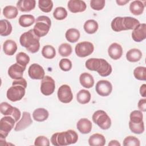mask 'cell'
Returning a JSON list of instances; mask_svg holds the SVG:
<instances>
[{
    "mask_svg": "<svg viewBox=\"0 0 146 146\" xmlns=\"http://www.w3.org/2000/svg\"><path fill=\"white\" fill-rule=\"evenodd\" d=\"M85 66L88 70L96 71L103 77L110 75L112 71L111 65L102 58H90L86 60Z\"/></svg>",
    "mask_w": 146,
    "mask_h": 146,
    "instance_id": "cell-1",
    "label": "cell"
},
{
    "mask_svg": "<svg viewBox=\"0 0 146 146\" xmlns=\"http://www.w3.org/2000/svg\"><path fill=\"white\" fill-rule=\"evenodd\" d=\"M78 135L72 129L66 131L56 132L51 137V142L53 145L64 146L75 144L78 141Z\"/></svg>",
    "mask_w": 146,
    "mask_h": 146,
    "instance_id": "cell-2",
    "label": "cell"
},
{
    "mask_svg": "<svg viewBox=\"0 0 146 146\" xmlns=\"http://www.w3.org/2000/svg\"><path fill=\"white\" fill-rule=\"evenodd\" d=\"M26 87L27 82L25 79L22 78L14 80L12 83V86L7 91V98L13 102L21 100L25 96Z\"/></svg>",
    "mask_w": 146,
    "mask_h": 146,
    "instance_id": "cell-3",
    "label": "cell"
},
{
    "mask_svg": "<svg viewBox=\"0 0 146 146\" xmlns=\"http://www.w3.org/2000/svg\"><path fill=\"white\" fill-rule=\"evenodd\" d=\"M40 38L34 33L33 29L23 33L19 38V42L22 46L31 53H35L40 48Z\"/></svg>",
    "mask_w": 146,
    "mask_h": 146,
    "instance_id": "cell-4",
    "label": "cell"
},
{
    "mask_svg": "<svg viewBox=\"0 0 146 146\" xmlns=\"http://www.w3.org/2000/svg\"><path fill=\"white\" fill-rule=\"evenodd\" d=\"M140 24V22L136 18L131 17H117L111 22L112 29L116 32L123 30H133Z\"/></svg>",
    "mask_w": 146,
    "mask_h": 146,
    "instance_id": "cell-5",
    "label": "cell"
},
{
    "mask_svg": "<svg viewBox=\"0 0 146 146\" xmlns=\"http://www.w3.org/2000/svg\"><path fill=\"white\" fill-rule=\"evenodd\" d=\"M51 25L50 18L45 15L39 16L35 20V24L33 29L35 34L39 38L47 34Z\"/></svg>",
    "mask_w": 146,
    "mask_h": 146,
    "instance_id": "cell-6",
    "label": "cell"
},
{
    "mask_svg": "<svg viewBox=\"0 0 146 146\" xmlns=\"http://www.w3.org/2000/svg\"><path fill=\"white\" fill-rule=\"evenodd\" d=\"M92 119L93 121L102 129H108L111 127V120L107 113L103 110L95 111Z\"/></svg>",
    "mask_w": 146,
    "mask_h": 146,
    "instance_id": "cell-7",
    "label": "cell"
},
{
    "mask_svg": "<svg viewBox=\"0 0 146 146\" xmlns=\"http://www.w3.org/2000/svg\"><path fill=\"white\" fill-rule=\"evenodd\" d=\"M15 120L10 116H5L0 120V139H5L14 128Z\"/></svg>",
    "mask_w": 146,
    "mask_h": 146,
    "instance_id": "cell-8",
    "label": "cell"
},
{
    "mask_svg": "<svg viewBox=\"0 0 146 146\" xmlns=\"http://www.w3.org/2000/svg\"><path fill=\"white\" fill-rule=\"evenodd\" d=\"M94 50V44L91 42L87 41L79 42L75 47V51L76 55L81 58H84L91 55Z\"/></svg>",
    "mask_w": 146,
    "mask_h": 146,
    "instance_id": "cell-9",
    "label": "cell"
},
{
    "mask_svg": "<svg viewBox=\"0 0 146 146\" xmlns=\"http://www.w3.org/2000/svg\"><path fill=\"white\" fill-rule=\"evenodd\" d=\"M0 111L5 116H10L18 121L21 117V111L16 107H13L7 102H2L0 104Z\"/></svg>",
    "mask_w": 146,
    "mask_h": 146,
    "instance_id": "cell-10",
    "label": "cell"
},
{
    "mask_svg": "<svg viewBox=\"0 0 146 146\" xmlns=\"http://www.w3.org/2000/svg\"><path fill=\"white\" fill-rule=\"evenodd\" d=\"M55 89V80L50 76L46 75L42 79L40 91L44 95L49 96L53 94Z\"/></svg>",
    "mask_w": 146,
    "mask_h": 146,
    "instance_id": "cell-11",
    "label": "cell"
},
{
    "mask_svg": "<svg viewBox=\"0 0 146 146\" xmlns=\"http://www.w3.org/2000/svg\"><path fill=\"white\" fill-rule=\"evenodd\" d=\"M58 98L63 103H70L73 99V94L70 87L67 84H63L58 88Z\"/></svg>",
    "mask_w": 146,
    "mask_h": 146,
    "instance_id": "cell-12",
    "label": "cell"
},
{
    "mask_svg": "<svg viewBox=\"0 0 146 146\" xmlns=\"http://www.w3.org/2000/svg\"><path fill=\"white\" fill-rule=\"evenodd\" d=\"M95 90L98 94L102 96H107L112 91L111 83L107 80H100L96 84Z\"/></svg>",
    "mask_w": 146,
    "mask_h": 146,
    "instance_id": "cell-13",
    "label": "cell"
},
{
    "mask_svg": "<svg viewBox=\"0 0 146 146\" xmlns=\"http://www.w3.org/2000/svg\"><path fill=\"white\" fill-rule=\"evenodd\" d=\"M29 76L33 79H43L44 77V70L43 67L37 63H33L30 66L28 70Z\"/></svg>",
    "mask_w": 146,
    "mask_h": 146,
    "instance_id": "cell-14",
    "label": "cell"
},
{
    "mask_svg": "<svg viewBox=\"0 0 146 146\" xmlns=\"http://www.w3.org/2000/svg\"><path fill=\"white\" fill-rule=\"evenodd\" d=\"M132 38L136 42H140L146 38V25L145 23L139 24L132 32Z\"/></svg>",
    "mask_w": 146,
    "mask_h": 146,
    "instance_id": "cell-15",
    "label": "cell"
},
{
    "mask_svg": "<svg viewBox=\"0 0 146 146\" xmlns=\"http://www.w3.org/2000/svg\"><path fill=\"white\" fill-rule=\"evenodd\" d=\"M26 67H23L17 63L12 64L8 69L9 76L13 79H19L22 78L23 72Z\"/></svg>",
    "mask_w": 146,
    "mask_h": 146,
    "instance_id": "cell-16",
    "label": "cell"
},
{
    "mask_svg": "<svg viewBox=\"0 0 146 146\" xmlns=\"http://www.w3.org/2000/svg\"><path fill=\"white\" fill-rule=\"evenodd\" d=\"M33 123L31 115L28 112H23L21 120L17 122L14 128L15 131H21L30 126Z\"/></svg>",
    "mask_w": 146,
    "mask_h": 146,
    "instance_id": "cell-17",
    "label": "cell"
},
{
    "mask_svg": "<svg viewBox=\"0 0 146 146\" xmlns=\"http://www.w3.org/2000/svg\"><path fill=\"white\" fill-rule=\"evenodd\" d=\"M67 7L71 13H77L84 11L87 8V5L83 1L70 0L68 2Z\"/></svg>",
    "mask_w": 146,
    "mask_h": 146,
    "instance_id": "cell-18",
    "label": "cell"
},
{
    "mask_svg": "<svg viewBox=\"0 0 146 146\" xmlns=\"http://www.w3.org/2000/svg\"><path fill=\"white\" fill-rule=\"evenodd\" d=\"M108 53L111 58L113 60H117L123 55V48L119 43H112L108 48Z\"/></svg>",
    "mask_w": 146,
    "mask_h": 146,
    "instance_id": "cell-19",
    "label": "cell"
},
{
    "mask_svg": "<svg viewBox=\"0 0 146 146\" xmlns=\"http://www.w3.org/2000/svg\"><path fill=\"white\" fill-rule=\"evenodd\" d=\"M35 0H20L17 3V9L22 12H29L35 7Z\"/></svg>",
    "mask_w": 146,
    "mask_h": 146,
    "instance_id": "cell-20",
    "label": "cell"
},
{
    "mask_svg": "<svg viewBox=\"0 0 146 146\" xmlns=\"http://www.w3.org/2000/svg\"><path fill=\"white\" fill-rule=\"evenodd\" d=\"M92 125L90 120L86 118L80 119L76 123V128L83 134L89 133L92 129Z\"/></svg>",
    "mask_w": 146,
    "mask_h": 146,
    "instance_id": "cell-21",
    "label": "cell"
},
{
    "mask_svg": "<svg viewBox=\"0 0 146 146\" xmlns=\"http://www.w3.org/2000/svg\"><path fill=\"white\" fill-rule=\"evenodd\" d=\"M145 5L141 1H132L129 5V10L135 15H139L143 14Z\"/></svg>",
    "mask_w": 146,
    "mask_h": 146,
    "instance_id": "cell-22",
    "label": "cell"
},
{
    "mask_svg": "<svg viewBox=\"0 0 146 146\" xmlns=\"http://www.w3.org/2000/svg\"><path fill=\"white\" fill-rule=\"evenodd\" d=\"M3 50L7 55H13L17 50V45L16 42L11 39L5 40L3 44Z\"/></svg>",
    "mask_w": 146,
    "mask_h": 146,
    "instance_id": "cell-23",
    "label": "cell"
},
{
    "mask_svg": "<svg viewBox=\"0 0 146 146\" xmlns=\"http://www.w3.org/2000/svg\"><path fill=\"white\" fill-rule=\"evenodd\" d=\"M80 84L84 88H90L94 85V79L93 76L89 73L83 72L79 76Z\"/></svg>",
    "mask_w": 146,
    "mask_h": 146,
    "instance_id": "cell-24",
    "label": "cell"
},
{
    "mask_svg": "<svg viewBox=\"0 0 146 146\" xmlns=\"http://www.w3.org/2000/svg\"><path fill=\"white\" fill-rule=\"evenodd\" d=\"M88 144L91 146H103L106 144V138L102 134L94 133L89 137Z\"/></svg>",
    "mask_w": 146,
    "mask_h": 146,
    "instance_id": "cell-25",
    "label": "cell"
},
{
    "mask_svg": "<svg viewBox=\"0 0 146 146\" xmlns=\"http://www.w3.org/2000/svg\"><path fill=\"white\" fill-rule=\"evenodd\" d=\"M49 116V113L47 110L43 108H39L35 110L33 113V119L39 122L46 120Z\"/></svg>",
    "mask_w": 146,
    "mask_h": 146,
    "instance_id": "cell-26",
    "label": "cell"
},
{
    "mask_svg": "<svg viewBox=\"0 0 146 146\" xmlns=\"http://www.w3.org/2000/svg\"><path fill=\"white\" fill-rule=\"evenodd\" d=\"M142 58L141 51L137 48H132L126 54V58L130 62H137Z\"/></svg>",
    "mask_w": 146,
    "mask_h": 146,
    "instance_id": "cell-27",
    "label": "cell"
},
{
    "mask_svg": "<svg viewBox=\"0 0 146 146\" xmlns=\"http://www.w3.org/2000/svg\"><path fill=\"white\" fill-rule=\"evenodd\" d=\"M35 22V17L31 14H23L20 16L18 20L19 25L23 27L31 26Z\"/></svg>",
    "mask_w": 146,
    "mask_h": 146,
    "instance_id": "cell-28",
    "label": "cell"
},
{
    "mask_svg": "<svg viewBox=\"0 0 146 146\" xmlns=\"http://www.w3.org/2000/svg\"><path fill=\"white\" fill-rule=\"evenodd\" d=\"M12 26L7 19H1L0 21V35L1 36L9 35L12 32Z\"/></svg>",
    "mask_w": 146,
    "mask_h": 146,
    "instance_id": "cell-29",
    "label": "cell"
},
{
    "mask_svg": "<svg viewBox=\"0 0 146 146\" xmlns=\"http://www.w3.org/2000/svg\"><path fill=\"white\" fill-rule=\"evenodd\" d=\"M80 35V34L79 31L78 29L74 28L69 29L66 31L65 34L66 39L71 43L76 42L79 40Z\"/></svg>",
    "mask_w": 146,
    "mask_h": 146,
    "instance_id": "cell-30",
    "label": "cell"
},
{
    "mask_svg": "<svg viewBox=\"0 0 146 146\" xmlns=\"http://www.w3.org/2000/svg\"><path fill=\"white\" fill-rule=\"evenodd\" d=\"M91 94L87 90H81L76 94L77 101L82 104H85L90 102L91 100Z\"/></svg>",
    "mask_w": 146,
    "mask_h": 146,
    "instance_id": "cell-31",
    "label": "cell"
},
{
    "mask_svg": "<svg viewBox=\"0 0 146 146\" xmlns=\"http://www.w3.org/2000/svg\"><path fill=\"white\" fill-rule=\"evenodd\" d=\"M98 27L99 26L98 22L94 19L87 20L83 25L84 31L89 34L95 33L97 31Z\"/></svg>",
    "mask_w": 146,
    "mask_h": 146,
    "instance_id": "cell-32",
    "label": "cell"
},
{
    "mask_svg": "<svg viewBox=\"0 0 146 146\" xmlns=\"http://www.w3.org/2000/svg\"><path fill=\"white\" fill-rule=\"evenodd\" d=\"M18 14V9L17 7L14 6H6L3 9V14L5 16V17L7 19H14L17 17Z\"/></svg>",
    "mask_w": 146,
    "mask_h": 146,
    "instance_id": "cell-33",
    "label": "cell"
},
{
    "mask_svg": "<svg viewBox=\"0 0 146 146\" xmlns=\"http://www.w3.org/2000/svg\"><path fill=\"white\" fill-rule=\"evenodd\" d=\"M42 56L46 59H52L56 55V51L55 48L51 45L44 46L42 50Z\"/></svg>",
    "mask_w": 146,
    "mask_h": 146,
    "instance_id": "cell-34",
    "label": "cell"
},
{
    "mask_svg": "<svg viewBox=\"0 0 146 146\" xmlns=\"http://www.w3.org/2000/svg\"><path fill=\"white\" fill-rule=\"evenodd\" d=\"M129 121L133 124H140L143 121V115L141 111L135 110L131 112L129 115Z\"/></svg>",
    "mask_w": 146,
    "mask_h": 146,
    "instance_id": "cell-35",
    "label": "cell"
},
{
    "mask_svg": "<svg viewBox=\"0 0 146 146\" xmlns=\"http://www.w3.org/2000/svg\"><path fill=\"white\" fill-rule=\"evenodd\" d=\"M38 7L44 13H49L53 7V2L51 0H39Z\"/></svg>",
    "mask_w": 146,
    "mask_h": 146,
    "instance_id": "cell-36",
    "label": "cell"
},
{
    "mask_svg": "<svg viewBox=\"0 0 146 146\" xmlns=\"http://www.w3.org/2000/svg\"><path fill=\"white\" fill-rule=\"evenodd\" d=\"M67 14L66 9L63 7H57L53 12V17L59 21L64 19L67 17Z\"/></svg>",
    "mask_w": 146,
    "mask_h": 146,
    "instance_id": "cell-37",
    "label": "cell"
},
{
    "mask_svg": "<svg viewBox=\"0 0 146 146\" xmlns=\"http://www.w3.org/2000/svg\"><path fill=\"white\" fill-rule=\"evenodd\" d=\"M72 47L71 46L67 43L61 44L58 48L59 54L64 57L68 56L72 53Z\"/></svg>",
    "mask_w": 146,
    "mask_h": 146,
    "instance_id": "cell-38",
    "label": "cell"
},
{
    "mask_svg": "<svg viewBox=\"0 0 146 146\" xmlns=\"http://www.w3.org/2000/svg\"><path fill=\"white\" fill-rule=\"evenodd\" d=\"M133 75L136 79L140 80H146V68L143 66H139L133 70Z\"/></svg>",
    "mask_w": 146,
    "mask_h": 146,
    "instance_id": "cell-39",
    "label": "cell"
},
{
    "mask_svg": "<svg viewBox=\"0 0 146 146\" xmlns=\"http://www.w3.org/2000/svg\"><path fill=\"white\" fill-rule=\"evenodd\" d=\"M16 61L19 64L26 67L30 62V57L24 52H20L16 55Z\"/></svg>",
    "mask_w": 146,
    "mask_h": 146,
    "instance_id": "cell-40",
    "label": "cell"
},
{
    "mask_svg": "<svg viewBox=\"0 0 146 146\" xmlns=\"http://www.w3.org/2000/svg\"><path fill=\"white\" fill-rule=\"evenodd\" d=\"M140 140L133 136H128L123 140V145L124 146H140Z\"/></svg>",
    "mask_w": 146,
    "mask_h": 146,
    "instance_id": "cell-41",
    "label": "cell"
},
{
    "mask_svg": "<svg viewBox=\"0 0 146 146\" xmlns=\"http://www.w3.org/2000/svg\"><path fill=\"white\" fill-rule=\"evenodd\" d=\"M129 127L130 130L135 134H141L144 131V122L140 124H133L129 121Z\"/></svg>",
    "mask_w": 146,
    "mask_h": 146,
    "instance_id": "cell-42",
    "label": "cell"
},
{
    "mask_svg": "<svg viewBox=\"0 0 146 146\" xmlns=\"http://www.w3.org/2000/svg\"><path fill=\"white\" fill-rule=\"evenodd\" d=\"M59 67L64 71H68L72 68V62L70 60L67 58L62 59L59 62Z\"/></svg>",
    "mask_w": 146,
    "mask_h": 146,
    "instance_id": "cell-43",
    "label": "cell"
},
{
    "mask_svg": "<svg viewBox=\"0 0 146 146\" xmlns=\"http://www.w3.org/2000/svg\"><path fill=\"white\" fill-rule=\"evenodd\" d=\"M104 0H91L90 1L91 7L95 10H101L105 6Z\"/></svg>",
    "mask_w": 146,
    "mask_h": 146,
    "instance_id": "cell-44",
    "label": "cell"
},
{
    "mask_svg": "<svg viewBox=\"0 0 146 146\" xmlns=\"http://www.w3.org/2000/svg\"><path fill=\"white\" fill-rule=\"evenodd\" d=\"M34 145L37 146H49L50 141L46 136H39L35 139Z\"/></svg>",
    "mask_w": 146,
    "mask_h": 146,
    "instance_id": "cell-45",
    "label": "cell"
},
{
    "mask_svg": "<svg viewBox=\"0 0 146 146\" xmlns=\"http://www.w3.org/2000/svg\"><path fill=\"white\" fill-rule=\"evenodd\" d=\"M138 108L140 111L143 112L146 111V99H141L137 104Z\"/></svg>",
    "mask_w": 146,
    "mask_h": 146,
    "instance_id": "cell-46",
    "label": "cell"
},
{
    "mask_svg": "<svg viewBox=\"0 0 146 146\" xmlns=\"http://www.w3.org/2000/svg\"><path fill=\"white\" fill-rule=\"evenodd\" d=\"M140 94L143 97H146V85L143 84L140 88Z\"/></svg>",
    "mask_w": 146,
    "mask_h": 146,
    "instance_id": "cell-47",
    "label": "cell"
},
{
    "mask_svg": "<svg viewBox=\"0 0 146 146\" xmlns=\"http://www.w3.org/2000/svg\"><path fill=\"white\" fill-rule=\"evenodd\" d=\"M108 146H120V143L116 140H112L108 143Z\"/></svg>",
    "mask_w": 146,
    "mask_h": 146,
    "instance_id": "cell-48",
    "label": "cell"
},
{
    "mask_svg": "<svg viewBox=\"0 0 146 146\" xmlns=\"http://www.w3.org/2000/svg\"><path fill=\"white\" fill-rule=\"evenodd\" d=\"M116 3L118 4V5H120V6H122V5H125L127 3H128L129 2L128 0H126V1H122V0H117L116 1Z\"/></svg>",
    "mask_w": 146,
    "mask_h": 146,
    "instance_id": "cell-49",
    "label": "cell"
}]
</instances>
